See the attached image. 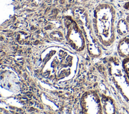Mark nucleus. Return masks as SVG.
Segmentation results:
<instances>
[{
    "label": "nucleus",
    "mask_w": 129,
    "mask_h": 114,
    "mask_svg": "<svg viewBox=\"0 0 129 114\" xmlns=\"http://www.w3.org/2000/svg\"><path fill=\"white\" fill-rule=\"evenodd\" d=\"M125 20H126V22H127V24H128V26H129V14H128V15L126 16V18H125Z\"/></svg>",
    "instance_id": "nucleus-7"
},
{
    "label": "nucleus",
    "mask_w": 129,
    "mask_h": 114,
    "mask_svg": "<svg viewBox=\"0 0 129 114\" xmlns=\"http://www.w3.org/2000/svg\"><path fill=\"white\" fill-rule=\"evenodd\" d=\"M122 66L129 80V57L124 58L122 62Z\"/></svg>",
    "instance_id": "nucleus-5"
},
{
    "label": "nucleus",
    "mask_w": 129,
    "mask_h": 114,
    "mask_svg": "<svg viewBox=\"0 0 129 114\" xmlns=\"http://www.w3.org/2000/svg\"><path fill=\"white\" fill-rule=\"evenodd\" d=\"M116 31L119 35L122 37L126 36L129 33V26L125 19H120L116 25Z\"/></svg>",
    "instance_id": "nucleus-4"
},
{
    "label": "nucleus",
    "mask_w": 129,
    "mask_h": 114,
    "mask_svg": "<svg viewBox=\"0 0 129 114\" xmlns=\"http://www.w3.org/2000/svg\"><path fill=\"white\" fill-rule=\"evenodd\" d=\"M116 69L114 78L119 90L129 102V80L118 59L116 60Z\"/></svg>",
    "instance_id": "nucleus-2"
},
{
    "label": "nucleus",
    "mask_w": 129,
    "mask_h": 114,
    "mask_svg": "<svg viewBox=\"0 0 129 114\" xmlns=\"http://www.w3.org/2000/svg\"><path fill=\"white\" fill-rule=\"evenodd\" d=\"M96 16V26L99 36L104 44H111L115 40L116 12L114 8L109 4H102L98 8Z\"/></svg>",
    "instance_id": "nucleus-1"
},
{
    "label": "nucleus",
    "mask_w": 129,
    "mask_h": 114,
    "mask_svg": "<svg viewBox=\"0 0 129 114\" xmlns=\"http://www.w3.org/2000/svg\"><path fill=\"white\" fill-rule=\"evenodd\" d=\"M117 51L121 57H129V37L125 36L120 39L118 44Z\"/></svg>",
    "instance_id": "nucleus-3"
},
{
    "label": "nucleus",
    "mask_w": 129,
    "mask_h": 114,
    "mask_svg": "<svg viewBox=\"0 0 129 114\" xmlns=\"http://www.w3.org/2000/svg\"><path fill=\"white\" fill-rule=\"evenodd\" d=\"M123 1H128L129 0H123Z\"/></svg>",
    "instance_id": "nucleus-8"
},
{
    "label": "nucleus",
    "mask_w": 129,
    "mask_h": 114,
    "mask_svg": "<svg viewBox=\"0 0 129 114\" xmlns=\"http://www.w3.org/2000/svg\"><path fill=\"white\" fill-rule=\"evenodd\" d=\"M123 8L124 9H125V10H127V11H129V1H127L125 4L124 5H123Z\"/></svg>",
    "instance_id": "nucleus-6"
}]
</instances>
